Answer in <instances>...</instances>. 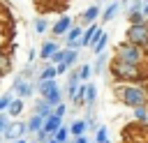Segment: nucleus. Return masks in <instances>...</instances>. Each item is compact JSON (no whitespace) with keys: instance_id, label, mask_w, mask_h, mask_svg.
Wrapping results in <instances>:
<instances>
[{"instance_id":"obj_1","label":"nucleus","mask_w":148,"mask_h":143,"mask_svg":"<svg viewBox=\"0 0 148 143\" xmlns=\"http://www.w3.org/2000/svg\"><path fill=\"white\" fill-rule=\"evenodd\" d=\"M111 78L116 83H141L148 76V67L143 65H132V62H123V60H109V69Z\"/></svg>"},{"instance_id":"obj_2","label":"nucleus","mask_w":148,"mask_h":143,"mask_svg":"<svg viewBox=\"0 0 148 143\" xmlns=\"http://www.w3.org/2000/svg\"><path fill=\"white\" fill-rule=\"evenodd\" d=\"M116 99L127 106V108H136V106H148V90L141 83H118L113 88Z\"/></svg>"},{"instance_id":"obj_3","label":"nucleus","mask_w":148,"mask_h":143,"mask_svg":"<svg viewBox=\"0 0 148 143\" xmlns=\"http://www.w3.org/2000/svg\"><path fill=\"white\" fill-rule=\"evenodd\" d=\"M116 60H123V62H132V65H143L148 67V53L130 42H120L116 46V53H113Z\"/></svg>"},{"instance_id":"obj_4","label":"nucleus","mask_w":148,"mask_h":143,"mask_svg":"<svg viewBox=\"0 0 148 143\" xmlns=\"http://www.w3.org/2000/svg\"><path fill=\"white\" fill-rule=\"evenodd\" d=\"M37 92H39V97H44L51 106H58V104H62V101H65V92H62V88L58 85V81H56V78L37 81Z\"/></svg>"},{"instance_id":"obj_5","label":"nucleus","mask_w":148,"mask_h":143,"mask_svg":"<svg viewBox=\"0 0 148 143\" xmlns=\"http://www.w3.org/2000/svg\"><path fill=\"white\" fill-rule=\"evenodd\" d=\"M125 42H130V44H134V46H139L148 53V25L146 23L143 25H127Z\"/></svg>"},{"instance_id":"obj_6","label":"nucleus","mask_w":148,"mask_h":143,"mask_svg":"<svg viewBox=\"0 0 148 143\" xmlns=\"http://www.w3.org/2000/svg\"><path fill=\"white\" fill-rule=\"evenodd\" d=\"M12 92H14V97H18V99H30L35 92H37V83L35 81H30V78H23V76H16L14 78V85H12Z\"/></svg>"},{"instance_id":"obj_7","label":"nucleus","mask_w":148,"mask_h":143,"mask_svg":"<svg viewBox=\"0 0 148 143\" xmlns=\"http://www.w3.org/2000/svg\"><path fill=\"white\" fill-rule=\"evenodd\" d=\"M102 25L99 23H90V25H86L83 28V35H81V42H79V46L81 48H90L97 39H99V35H102Z\"/></svg>"},{"instance_id":"obj_8","label":"nucleus","mask_w":148,"mask_h":143,"mask_svg":"<svg viewBox=\"0 0 148 143\" xmlns=\"http://www.w3.org/2000/svg\"><path fill=\"white\" fill-rule=\"evenodd\" d=\"M23 136H28V125L25 122H21V120H14V122H9V127L2 131V138L5 141H16V138H23Z\"/></svg>"},{"instance_id":"obj_9","label":"nucleus","mask_w":148,"mask_h":143,"mask_svg":"<svg viewBox=\"0 0 148 143\" xmlns=\"http://www.w3.org/2000/svg\"><path fill=\"white\" fill-rule=\"evenodd\" d=\"M81 35H83V25L74 23V25L67 30V35L62 37V44H65V48H81V46H79V42H81Z\"/></svg>"},{"instance_id":"obj_10","label":"nucleus","mask_w":148,"mask_h":143,"mask_svg":"<svg viewBox=\"0 0 148 143\" xmlns=\"http://www.w3.org/2000/svg\"><path fill=\"white\" fill-rule=\"evenodd\" d=\"M74 23H76V21H74L72 16L62 14V16H58V18L53 21V25H51V32H53L56 37H65V35H67V30H69Z\"/></svg>"},{"instance_id":"obj_11","label":"nucleus","mask_w":148,"mask_h":143,"mask_svg":"<svg viewBox=\"0 0 148 143\" xmlns=\"http://www.w3.org/2000/svg\"><path fill=\"white\" fill-rule=\"evenodd\" d=\"M99 14H102V9H99V5H90V7H86L83 9V14L79 16V25H90V23H97V18H99Z\"/></svg>"},{"instance_id":"obj_12","label":"nucleus","mask_w":148,"mask_h":143,"mask_svg":"<svg viewBox=\"0 0 148 143\" xmlns=\"http://www.w3.org/2000/svg\"><path fill=\"white\" fill-rule=\"evenodd\" d=\"M123 9V5H120V0H113L111 5H106L104 9H102V14H99V21L102 23H109V21H113L116 16H118V12Z\"/></svg>"},{"instance_id":"obj_13","label":"nucleus","mask_w":148,"mask_h":143,"mask_svg":"<svg viewBox=\"0 0 148 143\" xmlns=\"http://www.w3.org/2000/svg\"><path fill=\"white\" fill-rule=\"evenodd\" d=\"M12 69H14L12 53H9V51H5V48H0V78H2V76H7V74H12Z\"/></svg>"},{"instance_id":"obj_14","label":"nucleus","mask_w":148,"mask_h":143,"mask_svg":"<svg viewBox=\"0 0 148 143\" xmlns=\"http://www.w3.org/2000/svg\"><path fill=\"white\" fill-rule=\"evenodd\" d=\"M58 48H60V44H58V42H53V39H46V42L42 44V48H39V53H37V55H39L42 60H51V55H53Z\"/></svg>"},{"instance_id":"obj_15","label":"nucleus","mask_w":148,"mask_h":143,"mask_svg":"<svg viewBox=\"0 0 148 143\" xmlns=\"http://www.w3.org/2000/svg\"><path fill=\"white\" fill-rule=\"evenodd\" d=\"M32 113H37L39 118H44V120H46L49 115H53V106H51L44 97H39V99L35 101V111H32Z\"/></svg>"},{"instance_id":"obj_16","label":"nucleus","mask_w":148,"mask_h":143,"mask_svg":"<svg viewBox=\"0 0 148 143\" xmlns=\"http://www.w3.org/2000/svg\"><path fill=\"white\" fill-rule=\"evenodd\" d=\"M25 125H28V134H30V136H35V134L44 127V118H39L37 113H32V115L25 120Z\"/></svg>"},{"instance_id":"obj_17","label":"nucleus","mask_w":148,"mask_h":143,"mask_svg":"<svg viewBox=\"0 0 148 143\" xmlns=\"http://www.w3.org/2000/svg\"><path fill=\"white\" fill-rule=\"evenodd\" d=\"M60 127H62V120H60L58 115H49V118L44 120V127H42V129H44L46 134H51V136H53Z\"/></svg>"},{"instance_id":"obj_18","label":"nucleus","mask_w":148,"mask_h":143,"mask_svg":"<svg viewBox=\"0 0 148 143\" xmlns=\"http://www.w3.org/2000/svg\"><path fill=\"white\" fill-rule=\"evenodd\" d=\"M88 131V125H86V120L83 118H79V120H72L69 122V136L74 138V136H83Z\"/></svg>"},{"instance_id":"obj_19","label":"nucleus","mask_w":148,"mask_h":143,"mask_svg":"<svg viewBox=\"0 0 148 143\" xmlns=\"http://www.w3.org/2000/svg\"><path fill=\"white\" fill-rule=\"evenodd\" d=\"M23 108H25V106H23V99L14 97V99L9 101V106H7V111H5V113H7L9 118H18V115L23 113Z\"/></svg>"},{"instance_id":"obj_20","label":"nucleus","mask_w":148,"mask_h":143,"mask_svg":"<svg viewBox=\"0 0 148 143\" xmlns=\"http://www.w3.org/2000/svg\"><path fill=\"white\" fill-rule=\"evenodd\" d=\"M104 69H109V60H106V53H99V55H95L92 74H104Z\"/></svg>"},{"instance_id":"obj_21","label":"nucleus","mask_w":148,"mask_h":143,"mask_svg":"<svg viewBox=\"0 0 148 143\" xmlns=\"http://www.w3.org/2000/svg\"><path fill=\"white\" fill-rule=\"evenodd\" d=\"M49 78H58V72H56V65H46L37 72V81H49Z\"/></svg>"},{"instance_id":"obj_22","label":"nucleus","mask_w":148,"mask_h":143,"mask_svg":"<svg viewBox=\"0 0 148 143\" xmlns=\"http://www.w3.org/2000/svg\"><path fill=\"white\" fill-rule=\"evenodd\" d=\"M106 44H109V35L102 30V35H99V39L90 46V51H92V55H99V53H104V48H106Z\"/></svg>"},{"instance_id":"obj_23","label":"nucleus","mask_w":148,"mask_h":143,"mask_svg":"<svg viewBox=\"0 0 148 143\" xmlns=\"http://www.w3.org/2000/svg\"><path fill=\"white\" fill-rule=\"evenodd\" d=\"M79 58H81V51H79V48H65V65H67L69 69L76 67Z\"/></svg>"},{"instance_id":"obj_24","label":"nucleus","mask_w":148,"mask_h":143,"mask_svg":"<svg viewBox=\"0 0 148 143\" xmlns=\"http://www.w3.org/2000/svg\"><path fill=\"white\" fill-rule=\"evenodd\" d=\"M72 104L74 106H86V83H79L76 85L74 97H72Z\"/></svg>"},{"instance_id":"obj_25","label":"nucleus","mask_w":148,"mask_h":143,"mask_svg":"<svg viewBox=\"0 0 148 143\" xmlns=\"http://www.w3.org/2000/svg\"><path fill=\"white\" fill-rule=\"evenodd\" d=\"M95 101H97V85L92 81H88L86 83V106H95Z\"/></svg>"},{"instance_id":"obj_26","label":"nucleus","mask_w":148,"mask_h":143,"mask_svg":"<svg viewBox=\"0 0 148 143\" xmlns=\"http://www.w3.org/2000/svg\"><path fill=\"white\" fill-rule=\"evenodd\" d=\"M49 28H51V25H49V21H46L44 16H35V18H32V30H35L37 35H44Z\"/></svg>"},{"instance_id":"obj_27","label":"nucleus","mask_w":148,"mask_h":143,"mask_svg":"<svg viewBox=\"0 0 148 143\" xmlns=\"http://www.w3.org/2000/svg\"><path fill=\"white\" fill-rule=\"evenodd\" d=\"M67 81H65V88H76L79 83H81V78H79V69L76 67H72V69H67Z\"/></svg>"},{"instance_id":"obj_28","label":"nucleus","mask_w":148,"mask_h":143,"mask_svg":"<svg viewBox=\"0 0 148 143\" xmlns=\"http://www.w3.org/2000/svg\"><path fill=\"white\" fill-rule=\"evenodd\" d=\"M76 69H79V78H81V83H88L90 76H92V65H90V62H83V65H79Z\"/></svg>"},{"instance_id":"obj_29","label":"nucleus","mask_w":148,"mask_h":143,"mask_svg":"<svg viewBox=\"0 0 148 143\" xmlns=\"http://www.w3.org/2000/svg\"><path fill=\"white\" fill-rule=\"evenodd\" d=\"M132 115H134V120H136L139 125H146V122H148V106H136V108H132Z\"/></svg>"},{"instance_id":"obj_30","label":"nucleus","mask_w":148,"mask_h":143,"mask_svg":"<svg viewBox=\"0 0 148 143\" xmlns=\"http://www.w3.org/2000/svg\"><path fill=\"white\" fill-rule=\"evenodd\" d=\"M127 21H130V25H143V23H148V18H146L141 12H132V14H127Z\"/></svg>"},{"instance_id":"obj_31","label":"nucleus","mask_w":148,"mask_h":143,"mask_svg":"<svg viewBox=\"0 0 148 143\" xmlns=\"http://www.w3.org/2000/svg\"><path fill=\"white\" fill-rule=\"evenodd\" d=\"M95 143H109V129L104 125H99L95 129Z\"/></svg>"},{"instance_id":"obj_32","label":"nucleus","mask_w":148,"mask_h":143,"mask_svg":"<svg viewBox=\"0 0 148 143\" xmlns=\"http://www.w3.org/2000/svg\"><path fill=\"white\" fill-rule=\"evenodd\" d=\"M53 138H56L58 143H67V141L72 138V136H69V127H65V125H62V127H60V129L53 134Z\"/></svg>"},{"instance_id":"obj_33","label":"nucleus","mask_w":148,"mask_h":143,"mask_svg":"<svg viewBox=\"0 0 148 143\" xmlns=\"http://www.w3.org/2000/svg\"><path fill=\"white\" fill-rule=\"evenodd\" d=\"M14 99V92H5L2 97H0V113H5L7 111V106H9V101Z\"/></svg>"},{"instance_id":"obj_34","label":"nucleus","mask_w":148,"mask_h":143,"mask_svg":"<svg viewBox=\"0 0 148 143\" xmlns=\"http://www.w3.org/2000/svg\"><path fill=\"white\" fill-rule=\"evenodd\" d=\"M49 62H51V65H60V62H65V48H58V51L51 55Z\"/></svg>"},{"instance_id":"obj_35","label":"nucleus","mask_w":148,"mask_h":143,"mask_svg":"<svg viewBox=\"0 0 148 143\" xmlns=\"http://www.w3.org/2000/svg\"><path fill=\"white\" fill-rule=\"evenodd\" d=\"M65 113H67V101H62V104H58V106H53V115H58L60 120L65 118Z\"/></svg>"},{"instance_id":"obj_36","label":"nucleus","mask_w":148,"mask_h":143,"mask_svg":"<svg viewBox=\"0 0 148 143\" xmlns=\"http://www.w3.org/2000/svg\"><path fill=\"white\" fill-rule=\"evenodd\" d=\"M9 122H12V118H9L7 113H0V136H2V131L9 127Z\"/></svg>"},{"instance_id":"obj_37","label":"nucleus","mask_w":148,"mask_h":143,"mask_svg":"<svg viewBox=\"0 0 148 143\" xmlns=\"http://www.w3.org/2000/svg\"><path fill=\"white\" fill-rule=\"evenodd\" d=\"M32 138H35V141H37V143H46V141H49V138H51V134H46V131H44V129H39V131H37V134H35V136H32Z\"/></svg>"},{"instance_id":"obj_38","label":"nucleus","mask_w":148,"mask_h":143,"mask_svg":"<svg viewBox=\"0 0 148 143\" xmlns=\"http://www.w3.org/2000/svg\"><path fill=\"white\" fill-rule=\"evenodd\" d=\"M67 143H90V141H88V136L83 134V136H74V138H69Z\"/></svg>"},{"instance_id":"obj_39","label":"nucleus","mask_w":148,"mask_h":143,"mask_svg":"<svg viewBox=\"0 0 148 143\" xmlns=\"http://www.w3.org/2000/svg\"><path fill=\"white\" fill-rule=\"evenodd\" d=\"M67 69H69V67H67L65 62H60V65H56V72H58V76H62V74H67Z\"/></svg>"},{"instance_id":"obj_40","label":"nucleus","mask_w":148,"mask_h":143,"mask_svg":"<svg viewBox=\"0 0 148 143\" xmlns=\"http://www.w3.org/2000/svg\"><path fill=\"white\" fill-rule=\"evenodd\" d=\"M32 60H35V48H30V51H28V62H32Z\"/></svg>"},{"instance_id":"obj_41","label":"nucleus","mask_w":148,"mask_h":143,"mask_svg":"<svg viewBox=\"0 0 148 143\" xmlns=\"http://www.w3.org/2000/svg\"><path fill=\"white\" fill-rule=\"evenodd\" d=\"M141 14L148 18V2H143V7H141Z\"/></svg>"},{"instance_id":"obj_42","label":"nucleus","mask_w":148,"mask_h":143,"mask_svg":"<svg viewBox=\"0 0 148 143\" xmlns=\"http://www.w3.org/2000/svg\"><path fill=\"white\" fill-rule=\"evenodd\" d=\"M12 143H28V138L23 136V138H16V141H12Z\"/></svg>"},{"instance_id":"obj_43","label":"nucleus","mask_w":148,"mask_h":143,"mask_svg":"<svg viewBox=\"0 0 148 143\" xmlns=\"http://www.w3.org/2000/svg\"><path fill=\"white\" fill-rule=\"evenodd\" d=\"M46 143H58V141H56V138H53V136H51V138H49V141H46Z\"/></svg>"},{"instance_id":"obj_44","label":"nucleus","mask_w":148,"mask_h":143,"mask_svg":"<svg viewBox=\"0 0 148 143\" xmlns=\"http://www.w3.org/2000/svg\"><path fill=\"white\" fill-rule=\"evenodd\" d=\"M102 2H106V0H97V5H102Z\"/></svg>"},{"instance_id":"obj_45","label":"nucleus","mask_w":148,"mask_h":143,"mask_svg":"<svg viewBox=\"0 0 148 143\" xmlns=\"http://www.w3.org/2000/svg\"><path fill=\"white\" fill-rule=\"evenodd\" d=\"M143 2H148V0H143Z\"/></svg>"},{"instance_id":"obj_46","label":"nucleus","mask_w":148,"mask_h":143,"mask_svg":"<svg viewBox=\"0 0 148 143\" xmlns=\"http://www.w3.org/2000/svg\"><path fill=\"white\" fill-rule=\"evenodd\" d=\"M109 143H111V141H109Z\"/></svg>"},{"instance_id":"obj_47","label":"nucleus","mask_w":148,"mask_h":143,"mask_svg":"<svg viewBox=\"0 0 148 143\" xmlns=\"http://www.w3.org/2000/svg\"><path fill=\"white\" fill-rule=\"evenodd\" d=\"M146 25H148V23H146Z\"/></svg>"}]
</instances>
